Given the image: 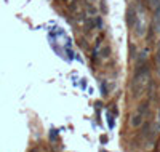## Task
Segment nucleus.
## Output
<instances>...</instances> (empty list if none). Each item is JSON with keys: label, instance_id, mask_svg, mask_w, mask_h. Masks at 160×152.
<instances>
[{"label": "nucleus", "instance_id": "8", "mask_svg": "<svg viewBox=\"0 0 160 152\" xmlns=\"http://www.w3.org/2000/svg\"><path fill=\"white\" fill-rule=\"evenodd\" d=\"M109 54H111V47H109V45H106V47L101 50V56H102V58H108Z\"/></svg>", "mask_w": 160, "mask_h": 152}, {"label": "nucleus", "instance_id": "10", "mask_svg": "<svg viewBox=\"0 0 160 152\" xmlns=\"http://www.w3.org/2000/svg\"><path fill=\"white\" fill-rule=\"evenodd\" d=\"M158 119H160V117H158ZM158 123H160V120H158Z\"/></svg>", "mask_w": 160, "mask_h": 152}, {"label": "nucleus", "instance_id": "3", "mask_svg": "<svg viewBox=\"0 0 160 152\" xmlns=\"http://www.w3.org/2000/svg\"><path fill=\"white\" fill-rule=\"evenodd\" d=\"M136 19H138V13H136V10L135 8H128V11H127V24L130 26V27H133L136 24Z\"/></svg>", "mask_w": 160, "mask_h": 152}, {"label": "nucleus", "instance_id": "1", "mask_svg": "<svg viewBox=\"0 0 160 152\" xmlns=\"http://www.w3.org/2000/svg\"><path fill=\"white\" fill-rule=\"evenodd\" d=\"M149 82H151V69H149V64L148 63L138 64L136 74H135V77H133L131 87H130L131 98L133 99H139L141 96L144 94L146 88L149 87Z\"/></svg>", "mask_w": 160, "mask_h": 152}, {"label": "nucleus", "instance_id": "6", "mask_svg": "<svg viewBox=\"0 0 160 152\" xmlns=\"http://www.w3.org/2000/svg\"><path fill=\"white\" fill-rule=\"evenodd\" d=\"M155 71L160 77V48L157 50V54H155Z\"/></svg>", "mask_w": 160, "mask_h": 152}, {"label": "nucleus", "instance_id": "9", "mask_svg": "<svg viewBox=\"0 0 160 152\" xmlns=\"http://www.w3.org/2000/svg\"><path fill=\"white\" fill-rule=\"evenodd\" d=\"M108 119H109V120H108V122H109V127L112 128V127H114V119H112V115H109Z\"/></svg>", "mask_w": 160, "mask_h": 152}, {"label": "nucleus", "instance_id": "7", "mask_svg": "<svg viewBox=\"0 0 160 152\" xmlns=\"http://www.w3.org/2000/svg\"><path fill=\"white\" fill-rule=\"evenodd\" d=\"M146 58H148V50H144L139 56H138V59H136V63L138 64H142V63H146Z\"/></svg>", "mask_w": 160, "mask_h": 152}, {"label": "nucleus", "instance_id": "5", "mask_svg": "<svg viewBox=\"0 0 160 152\" xmlns=\"http://www.w3.org/2000/svg\"><path fill=\"white\" fill-rule=\"evenodd\" d=\"M85 27H87V31H91V29H95V16L90 18V19H85Z\"/></svg>", "mask_w": 160, "mask_h": 152}, {"label": "nucleus", "instance_id": "2", "mask_svg": "<svg viewBox=\"0 0 160 152\" xmlns=\"http://www.w3.org/2000/svg\"><path fill=\"white\" fill-rule=\"evenodd\" d=\"M152 2V8H154V19H152V27L154 31L158 32L160 31V0H151Z\"/></svg>", "mask_w": 160, "mask_h": 152}, {"label": "nucleus", "instance_id": "4", "mask_svg": "<svg viewBox=\"0 0 160 152\" xmlns=\"http://www.w3.org/2000/svg\"><path fill=\"white\" fill-rule=\"evenodd\" d=\"M144 114H141V112H136L135 115L131 117V125L133 127H141L142 125V122H144Z\"/></svg>", "mask_w": 160, "mask_h": 152}]
</instances>
